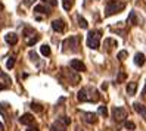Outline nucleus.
<instances>
[{
  "label": "nucleus",
  "instance_id": "obj_1",
  "mask_svg": "<svg viewBox=\"0 0 146 131\" xmlns=\"http://www.w3.org/2000/svg\"><path fill=\"white\" fill-rule=\"evenodd\" d=\"M125 7V3L121 2V0H111V2L106 3L105 6V16H112V15H117Z\"/></svg>",
  "mask_w": 146,
  "mask_h": 131
},
{
  "label": "nucleus",
  "instance_id": "obj_2",
  "mask_svg": "<svg viewBox=\"0 0 146 131\" xmlns=\"http://www.w3.org/2000/svg\"><path fill=\"white\" fill-rule=\"evenodd\" d=\"M100 36H102V32L99 30H90L89 34H87V47H90L93 50L99 49Z\"/></svg>",
  "mask_w": 146,
  "mask_h": 131
},
{
  "label": "nucleus",
  "instance_id": "obj_3",
  "mask_svg": "<svg viewBox=\"0 0 146 131\" xmlns=\"http://www.w3.org/2000/svg\"><path fill=\"white\" fill-rule=\"evenodd\" d=\"M64 50L65 52H74L75 50V47L78 46V37H75V36H72V37H70V38H66V40H64Z\"/></svg>",
  "mask_w": 146,
  "mask_h": 131
},
{
  "label": "nucleus",
  "instance_id": "obj_4",
  "mask_svg": "<svg viewBox=\"0 0 146 131\" xmlns=\"http://www.w3.org/2000/svg\"><path fill=\"white\" fill-rule=\"evenodd\" d=\"M70 66L74 69V71H77V72H84L86 71V65L81 62L80 59H72L70 62Z\"/></svg>",
  "mask_w": 146,
  "mask_h": 131
},
{
  "label": "nucleus",
  "instance_id": "obj_5",
  "mask_svg": "<svg viewBox=\"0 0 146 131\" xmlns=\"http://www.w3.org/2000/svg\"><path fill=\"white\" fill-rule=\"evenodd\" d=\"M112 113H114L115 121H123V119L127 116V112H125L123 108H114V109H112Z\"/></svg>",
  "mask_w": 146,
  "mask_h": 131
},
{
  "label": "nucleus",
  "instance_id": "obj_6",
  "mask_svg": "<svg viewBox=\"0 0 146 131\" xmlns=\"http://www.w3.org/2000/svg\"><path fill=\"white\" fill-rule=\"evenodd\" d=\"M52 28L56 31V32H62L65 30V22L62 19H56L52 22Z\"/></svg>",
  "mask_w": 146,
  "mask_h": 131
},
{
  "label": "nucleus",
  "instance_id": "obj_7",
  "mask_svg": "<svg viewBox=\"0 0 146 131\" xmlns=\"http://www.w3.org/2000/svg\"><path fill=\"white\" fill-rule=\"evenodd\" d=\"M5 40H6L7 44L13 46V44H16V43H18V36H16L15 32H7L6 36H5Z\"/></svg>",
  "mask_w": 146,
  "mask_h": 131
},
{
  "label": "nucleus",
  "instance_id": "obj_8",
  "mask_svg": "<svg viewBox=\"0 0 146 131\" xmlns=\"http://www.w3.org/2000/svg\"><path fill=\"white\" fill-rule=\"evenodd\" d=\"M65 124L61 121V119H58V121H55L53 124H52V127H50V131H65Z\"/></svg>",
  "mask_w": 146,
  "mask_h": 131
},
{
  "label": "nucleus",
  "instance_id": "obj_9",
  "mask_svg": "<svg viewBox=\"0 0 146 131\" xmlns=\"http://www.w3.org/2000/svg\"><path fill=\"white\" fill-rule=\"evenodd\" d=\"M19 122L24 125H30L31 122H34V116L31 115V113H24V115L19 118Z\"/></svg>",
  "mask_w": 146,
  "mask_h": 131
},
{
  "label": "nucleus",
  "instance_id": "obj_10",
  "mask_svg": "<svg viewBox=\"0 0 146 131\" xmlns=\"http://www.w3.org/2000/svg\"><path fill=\"white\" fill-rule=\"evenodd\" d=\"M78 100L80 102H87V100H90V97H89V90L87 89H81L80 91H78Z\"/></svg>",
  "mask_w": 146,
  "mask_h": 131
},
{
  "label": "nucleus",
  "instance_id": "obj_11",
  "mask_svg": "<svg viewBox=\"0 0 146 131\" xmlns=\"http://www.w3.org/2000/svg\"><path fill=\"white\" fill-rule=\"evenodd\" d=\"M133 108H134L136 112H139L140 115L146 119V106H145V105H142V103H134V105H133Z\"/></svg>",
  "mask_w": 146,
  "mask_h": 131
},
{
  "label": "nucleus",
  "instance_id": "obj_12",
  "mask_svg": "<svg viewBox=\"0 0 146 131\" xmlns=\"http://www.w3.org/2000/svg\"><path fill=\"white\" fill-rule=\"evenodd\" d=\"M34 12H36V13H44V15H47L50 12V9H49L47 6H44V5H37L36 7H34Z\"/></svg>",
  "mask_w": 146,
  "mask_h": 131
},
{
  "label": "nucleus",
  "instance_id": "obj_13",
  "mask_svg": "<svg viewBox=\"0 0 146 131\" xmlns=\"http://www.w3.org/2000/svg\"><path fill=\"white\" fill-rule=\"evenodd\" d=\"M134 64H136L137 66H143V65H145V55H143V53H137V55L134 56Z\"/></svg>",
  "mask_w": 146,
  "mask_h": 131
},
{
  "label": "nucleus",
  "instance_id": "obj_14",
  "mask_svg": "<svg viewBox=\"0 0 146 131\" xmlns=\"http://www.w3.org/2000/svg\"><path fill=\"white\" fill-rule=\"evenodd\" d=\"M136 90H137V84H136V83H128V84H127V94L134 96Z\"/></svg>",
  "mask_w": 146,
  "mask_h": 131
},
{
  "label": "nucleus",
  "instance_id": "obj_15",
  "mask_svg": "<svg viewBox=\"0 0 146 131\" xmlns=\"http://www.w3.org/2000/svg\"><path fill=\"white\" fill-rule=\"evenodd\" d=\"M84 119L89 122V124H94V122H96V115H94V113H92V112H87V113H84Z\"/></svg>",
  "mask_w": 146,
  "mask_h": 131
},
{
  "label": "nucleus",
  "instance_id": "obj_16",
  "mask_svg": "<svg viewBox=\"0 0 146 131\" xmlns=\"http://www.w3.org/2000/svg\"><path fill=\"white\" fill-rule=\"evenodd\" d=\"M40 52H41L43 56H50V47H49L47 44H43V46L40 47Z\"/></svg>",
  "mask_w": 146,
  "mask_h": 131
},
{
  "label": "nucleus",
  "instance_id": "obj_17",
  "mask_svg": "<svg viewBox=\"0 0 146 131\" xmlns=\"http://www.w3.org/2000/svg\"><path fill=\"white\" fill-rule=\"evenodd\" d=\"M77 19H78V24H80V27H81V28H87V25H89V24H87V21H86L81 15L77 16Z\"/></svg>",
  "mask_w": 146,
  "mask_h": 131
},
{
  "label": "nucleus",
  "instance_id": "obj_18",
  "mask_svg": "<svg viewBox=\"0 0 146 131\" xmlns=\"http://www.w3.org/2000/svg\"><path fill=\"white\" fill-rule=\"evenodd\" d=\"M98 112L100 113L102 116H105V118L108 116V109H106V106H99V108H98Z\"/></svg>",
  "mask_w": 146,
  "mask_h": 131
},
{
  "label": "nucleus",
  "instance_id": "obj_19",
  "mask_svg": "<svg viewBox=\"0 0 146 131\" xmlns=\"http://www.w3.org/2000/svg\"><path fill=\"white\" fill-rule=\"evenodd\" d=\"M72 2H74V0H64V9L65 11H70L71 6H72Z\"/></svg>",
  "mask_w": 146,
  "mask_h": 131
},
{
  "label": "nucleus",
  "instance_id": "obj_20",
  "mask_svg": "<svg viewBox=\"0 0 146 131\" xmlns=\"http://www.w3.org/2000/svg\"><path fill=\"white\" fill-rule=\"evenodd\" d=\"M127 56H128V53H127L125 50H121V52H118V55H117V58H118L119 60H124V59H125Z\"/></svg>",
  "mask_w": 146,
  "mask_h": 131
},
{
  "label": "nucleus",
  "instance_id": "obj_21",
  "mask_svg": "<svg viewBox=\"0 0 146 131\" xmlns=\"http://www.w3.org/2000/svg\"><path fill=\"white\" fill-rule=\"evenodd\" d=\"M6 66H7V69H12L15 66V58H9V59H7Z\"/></svg>",
  "mask_w": 146,
  "mask_h": 131
},
{
  "label": "nucleus",
  "instance_id": "obj_22",
  "mask_svg": "<svg viewBox=\"0 0 146 131\" xmlns=\"http://www.w3.org/2000/svg\"><path fill=\"white\" fill-rule=\"evenodd\" d=\"M38 40H40V36H34V37H33V38H30L27 43H28V46H34Z\"/></svg>",
  "mask_w": 146,
  "mask_h": 131
},
{
  "label": "nucleus",
  "instance_id": "obj_23",
  "mask_svg": "<svg viewBox=\"0 0 146 131\" xmlns=\"http://www.w3.org/2000/svg\"><path fill=\"white\" fill-rule=\"evenodd\" d=\"M31 109L33 110H36V112H41V106H40V105H37V103H31Z\"/></svg>",
  "mask_w": 146,
  "mask_h": 131
},
{
  "label": "nucleus",
  "instance_id": "obj_24",
  "mask_svg": "<svg viewBox=\"0 0 146 131\" xmlns=\"http://www.w3.org/2000/svg\"><path fill=\"white\" fill-rule=\"evenodd\" d=\"M28 56L31 58V60H33V62H37L38 56H37V53H36V52H30V53H28Z\"/></svg>",
  "mask_w": 146,
  "mask_h": 131
},
{
  "label": "nucleus",
  "instance_id": "obj_25",
  "mask_svg": "<svg viewBox=\"0 0 146 131\" xmlns=\"http://www.w3.org/2000/svg\"><path fill=\"white\" fill-rule=\"evenodd\" d=\"M125 128H127V130H134V128H136L134 122H131V121H127V122H125Z\"/></svg>",
  "mask_w": 146,
  "mask_h": 131
},
{
  "label": "nucleus",
  "instance_id": "obj_26",
  "mask_svg": "<svg viewBox=\"0 0 146 131\" xmlns=\"http://www.w3.org/2000/svg\"><path fill=\"white\" fill-rule=\"evenodd\" d=\"M59 119H61V121L64 122L65 125H70V124H71V119L68 118V116H61V118H59Z\"/></svg>",
  "mask_w": 146,
  "mask_h": 131
},
{
  "label": "nucleus",
  "instance_id": "obj_27",
  "mask_svg": "<svg viewBox=\"0 0 146 131\" xmlns=\"http://www.w3.org/2000/svg\"><path fill=\"white\" fill-rule=\"evenodd\" d=\"M127 78V74H124V72H119L118 74V83H121L123 80H125Z\"/></svg>",
  "mask_w": 146,
  "mask_h": 131
},
{
  "label": "nucleus",
  "instance_id": "obj_28",
  "mask_svg": "<svg viewBox=\"0 0 146 131\" xmlns=\"http://www.w3.org/2000/svg\"><path fill=\"white\" fill-rule=\"evenodd\" d=\"M27 131H40V130H38V127H36V125H30V127L27 128Z\"/></svg>",
  "mask_w": 146,
  "mask_h": 131
},
{
  "label": "nucleus",
  "instance_id": "obj_29",
  "mask_svg": "<svg viewBox=\"0 0 146 131\" xmlns=\"http://www.w3.org/2000/svg\"><path fill=\"white\" fill-rule=\"evenodd\" d=\"M34 2H36V0H24V5L25 6H31Z\"/></svg>",
  "mask_w": 146,
  "mask_h": 131
},
{
  "label": "nucleus",
  "instance_id": "obj_30",
  "mask_svg": "<svg viewBox=\"0 0 146 131\" xmlns=\"http://www.w3.org/2000/svg\"><path fill=\"white\" fill-rule=\"evenodd\" d=\"M49 3L52 5V6H56V5H58V2H56V0H49Z\"/></svg>",
  "mask_w": 146,
  "mask_h": 131
},
{
  "label": "nucleus",
  "instance_id": "obj_31",
  "mask_svg": "<svg viewBox=\"0 0 146 131\" xmlns=\"http://www.w3.org/2000/svg\"><path fill=\"white\" fill-rule=\"evenodd\" d=\"M3 130H5V125L2 124V122H0V131H3Z\"/></svg>",
  "mask_w": 146,
  "mask_h": 131
},
{
  "label": "nucleus",
  "instance_id": "obj_32",
  "mask_svg": "<svg viewBox=\"0 0 146 131\" xmlns=\"http://www.w3.org/2000/svg\"><path fill=\"white\" fill-rule=\"evenodd\" d=\"M3 89H5V85H3V84H0V91H2Z\"/></svg>",
  "mask_w": 146,
  "mask_h": 131
},
{
  "label": "nucleus",
  "instance_id": "obj_33",
  "mask_svg": "<svg viewBox=\"0 0 146 131\" xmlns=\"http://www.w3.org/2000/svg\"><path fill=\"white\" fill-rule=\"evenodd\" d=\"M143 94L146 96V84H145V89H143Z\"/></svg>",
  "mask_w": 146,
  "mask_h": 131
},
{
  "label": "nucleus",
  "instance_id": "obj_34",
  "mask_svg": "<svg viewBox=\"0 0 146 131\" xmlns=\"http://www.w3.org/2000/svg\"><path fill=\"white\" fill-rule=\"evenodd\" d=\"M0 74H2V69H0Z\"/></svg>",
  "mask_w": 146,
  "mask_h": 131
},
{
  "label": "nucleus",
  "instance_id": "obj_35",
  "mask_svg": "<svg viewBox=\"0 0 146 131\" xmlns=\"http://www.w3.org/2000/svg\"><path fill=\"white\" fill-rule=\"evenodd\" d=\"M43 2H47V0H43Z\"/></svg>",
  "mask_w": 146,
  "mask_h": 131
}]
</instances>
